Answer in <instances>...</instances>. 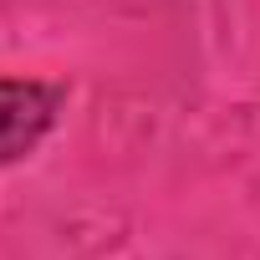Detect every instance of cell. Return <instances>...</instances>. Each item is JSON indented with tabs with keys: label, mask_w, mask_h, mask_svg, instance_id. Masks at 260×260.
I'll use <instances>...</instances> for the list:
<instances>
[{
	"label": "cell",
	"mask_w": 260,
	"mask_h": 260,
	"mask_svg": "<svg viewBox=\"0 0 260 260\" xmlns=\"http://www.w3.org/2000/svg\"><path fill=\"white\" fill-rule=\"evenodd\" d=\"M67 112V87L41 77H0V169L26 164Z\"/></svg>",
	"instance_id": "cell-1"
}]
</instances>
